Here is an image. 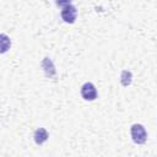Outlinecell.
<instances>
[{"label": "cell", "mask_w": 157, "mask_h": 157, "mask_svg": "<svg viewBox=\"0 0 157 157\" xmlns=\"http://www.w3.org/2000/svg\"><path fill=\"white\" fill-rule=\"evenodd\" d=\"M130 132H131L132 141L135 144H139V145L145 144V141L147 139V132L141 124H134L130 129Z\"/></svg>", "instance_id": "1"}, {"label": "cell", "mask_w": 157, "mask_h": 157, "mask_svg": "<svg viewBox=\"0 0 157 157\" xmlns=\"http://www.w3.org/2000/svg\"><path fill=\"white\" fill-rule=\"evenodd\" d=\"M120 81L123 86H129L131 83V72L128 70H123L121 75H120Z\"/></svg>", "instance_id": "7"}, {"label": "cell", "mask_w": 157, "mask_h": 157, "mask_svg": "<svg viewBox=\"0 0 157 157\" xmlns=\"http://www.w3.org/2000/svg\"><path fill=\"white\" fill-rule=\"evenodd\" d=\"M77 17V10L74 5H66L61 10V18L67 23H74Z\"/></svg>", "instance_id": "2"}, {"label": "cell", "mask_w": 157, "mask_h": 157, "mask_svg": "<svg viewBox=\"0 0 157 157\" xmlns=\"http://www.w3.org/2000/svg\"><path fill=\"white\" fill-rule=\"evenodd\" d=\"M11 47V39L7 34L0 33V54L6 53Z\"/></svg>", "instance_id": "6"}, {"label": "cell", "mask_w": 157, "mask_h": 157, "mask_svg": "<svg viewBox=\"0 0 157 157\" xmlns=\"http://www.w3.org/2000/svg\"><path fill=\"white\" fill-rule=\"evenodd\" d=\"M70 2H71V0H55V4L58 5V6H66V5H70Z\"/></svg>", "instance_id": "8"}, {"label": "cell", "mask_w": 157, "mask_h": 157, "mask_svg": "<svg viewBox=\"0 0 157 157\" xmlns=\"http://www.w3.org/2000/svg\"><path fill=\"white\" fill-rule=\"evenodd\" d=\"M81 96L86 101H93V99H96L97 98V90H96L94 85L91 83V82L83 83L82 87H81Z\"/></svg>", "instance_id": "3"}, {"label": "cell", "mask_w": 157, "mask_h": 157, "mask_svg": "<svg viewBox=\"0 0 157 157\" xmlns=\"http://www.w3.org/2000/svg\"><path fill=\"white\" fill-rule=\"evenodd\" d=\"M49 135H48V131L44 129V128H39L34 131V141L37 145H42L44 144L47 140H48Z\"/></svg>", "instance_id": "5"}, {"label": "cell", "mask_w": 157, "mask_h": 157, "mask_svg": "<svg viewBox=\"0 0 157 157\" xmlns=\"http://www.w3.org/2000/svg\"><path fill=\"white\" fill-rule=\"evenodd\" d=\"M42 67H43V70H44L47 76H49V77H54L55 76V67H54L53 61L49 58H44V60L42 61Z\"/></svg>", "instance_id": "4"}]
</instances>
